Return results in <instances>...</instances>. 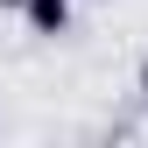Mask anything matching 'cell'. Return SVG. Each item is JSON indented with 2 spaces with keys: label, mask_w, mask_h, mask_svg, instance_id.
Masks as SVG:
<instances>
[{
  "label": "cell",
  "mask_w": 148,
  "mask_h": 148,
  "mask_svg": "<svg viewBox=\"0 0 148 148\" xmlns=\"http://www.w3.org/2000/svg\"><path fill=\"white\" fill-rule=\"evenodd\" d=\"M71 7L78 0H21V21H28V35H71Z\"/></svg>",
  "instance_id": "obj_1"
},
{
  "label": "cell",
  "mask_w": 148,
  "mask_h": 148,
  "mask_svg": "<svg viewBox=\"0 0 148 148\" xmlns=\"http://www.w3.org/2000/svg\"><path fill=\"white\" fill-rule=\"evenodd\" d=\"M0 14H21V0H0Z\"/></svg>",
  "instance_id": "obj_2"
}]
</instances>
